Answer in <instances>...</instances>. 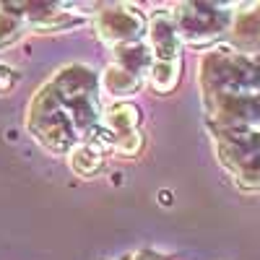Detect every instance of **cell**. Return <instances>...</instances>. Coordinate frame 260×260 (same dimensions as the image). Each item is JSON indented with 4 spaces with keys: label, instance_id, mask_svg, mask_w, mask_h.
I'll return each instance as SVG.
<instances>
[{
    "label": "cell",
    "instance_id": "obj_1",
    "mask_svg": "<svg viewBox=\"0 0 260 260\" xmlns=\"http://www.w3.org/2000/svg\"><path fill=\"white\" fill-rule=\"evenodd\" d=\"M102 110L96 71L83 62H73L60 68L34 94L26 112V127L47 151L62 156L89 141L107 146L102 133Z\"/></svg>",
    "mask_w": 260,
    "mask_h": 260
},
{
    "label": "cell",
    "instance_id": "obj_2",
    "mask_svg": "<svg viewBox=\"0 0 260 260\" xmlns=\"http://www.w3.org/2000/svg\"><path fill=\"white\" fill-rule=\"evenodd\" d=\"M148 50H151V71L148 83L159 94H169L180 81L182 71V42L175 26L172 11H156L148 18Z\"/></svg>",
    "mask_w": 260,
    "mask_h": 260
},
{
    "label": "cell",
    "instance_id": "obj_3",
    "mask_svg": "<svg viewBox=\"0 0 260 260\" xmlns=\"http://www.w3.org/2000/svg\"><path fill=\"white\" fill-rule=\"evenodd\" d=\"M221 164L242 187H260V130L257 127H213Z\"/></svg>",
    "mask_w": 260,
    "mask_h": 260
},
{
    "label": "cell",
    "instance_id": "obj_4",
    "mask_svg": "<svg viewBox=\"0 0 260 260\" xmlns=\"http://www.w3.org/2000/svg\"><path fill=\"white\" fill-rule=\"evenodd\" d=\"M232 6H219V3H182L175 16V26L180 34V42L192 47H203L208 42L219 39L229 26H232Z\"/></svg>",
    "mask_w": 260,
    "mask_h": 260
},
{
    "label": "cell",
    "instance_id": "obj_5",
    "mask_svg": "<svg viewBox=\"0 0 260 260\" xmlns=\"http://www.w3.org/2000/svg\"><path fill=\"white\" fill-rule=\"evenodd\" d=\"M94 31L107 47H122V45H136L143 42L148 31V18L136 6H104L94 13Z\"/></svg>",
    "mask_w": 260,
    "mask_h": 260
},
{
    "label": "cell",
    "instance_id": "obj_6",
    "mask_svg": "<svg viewBox=\"0 0 260 260\" xmlns=\"http://www.w3.org/2000/svg\"><path fill=\"white\" fill-rule=\"evenodd\" d=\"M141 110L130 102H115L107 110H102V133L110 146V154L117 156H136L143 136H141Z\"/></svg>",
    "mask_w": 260,
    "mask_h": 260
},
{
    "label": "cell",
    "instance_id": "obj_7",
    "mask_svg": "<svg viewBox=\"0 0 260 260\" xmlns=\"http://www.w3.org/2000/svg\"><path fill=\"white\" fill-rule=\"evenodd\" d=\"M112 62L120 65L122 71L133 73L143 81H148V71H151V50L143 42H136V45H122L112 50Z\"/></svg>",
    "mask_w": 260,
    "mask_h": 260
},
{
    "label": "cell",
    "instance_id": "obj_8",
    "mask_svg": "<svg viewBox=\"0 0 260 260\" xmlns=\"http://www.w3.org/2000/svg\"><path fill=\"white\" fill-rule=\"evenodd\" d=\"M143 83H146L143 78L122 71L120 65H115V62H110L104 68V73H102V89H104V94H110L112 99H127V96L138 94L143 89Z\"/></svg>",
    "mask_w": 260,
    "mask_h": 260
},
{
    "label": "cell",
    "instance_id": "obj_9",
    "mask_svg": "<svg viewBox=\"0 0 260 260\" xmlns=\"http://www.w3.org/2000/svg\"><path fill=\"white\" fill-rule=\"evenodd\" d=\"M110 154L107 146H102L99 141H89V143H81L71 151V169L76 172L78 177H94L96 172L104 167V156Z\"/></svg>",
    "mask_w": 260,
    "mask_h": 260
},
{
    "label": "cell",
    "instance_id": "obj_10",
    "mask_svg": "<svg viewBox=\"0 0 260 260\" xmlns=\"http://www.w3.org/2000/svg\"><path fill=\"white\" fill-rule=\"evenodd\" d=\"M232 31L242 47H257L260 45V6H250L247 11L237 13Z\"/></svg>",
    "mask_w": 260,
    "mask_h": 260
},
{
    "label": "cell",
    "instance_id": "obj_11",
    "mask_svg": "<svg viewBox=\"0 0 260 260\" xmlns=\"http://www.w3.org/2000/svg\"><path fill=\"white\" fill-rule=\"evenodd\" d=\"M24 34H29L21 13L13 8V3H0V50L11 47Z\"/></svg>",
    "mask_w": 260,
    "mask_h": 260
},
{
    "label": "cell",
    "instance_id": "obj_12",
    "mask_svg": "<svg viewBox=\"0 0 260 260\" xmlns=\"http://www.w3.org/2000/svg\"><path fill=\"white\" fill-rule=\"evenodd\" d=\"M18 83V76H16V71L11 68V65H0V96L3 94H8L13 86Z\"/></svg>",
    "mask_w": 260,
    "mask_h": 260
},
{
    "label": "cell",
    "instance_id": "obj_13",
    "mask_svg": "<svg viewBox=\"0 0 260 260\" xmlns=\"http://www.w3.org/2000/svg\"><path fill=\"white\" fill-rule=\"evenodd\" d=\"M125 260H167V257L159 255V252H154V250H143V252L130 255V257H125Z\"/></svg>",
    "mask_w": 260,
    "mask_h": 260
}]
</instances>
